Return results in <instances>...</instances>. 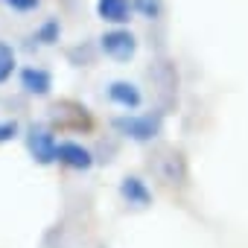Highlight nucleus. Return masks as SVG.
Here are the masks:
<instances>
[{
	"label": "nucleus",
	"mask_w": 248,
	"mask_h": 248,
	"mask_svg": "<svg viewBox=\"0 0 248 248\" xmlns=\"http://www.w3.org/2000/svg\"><path fill=\"white\" fill-rule=\"evenodd\" d=\"M21 88L27 93H32V96H47L53 91V73L44 70V67L30 64V67L21 70Z\"/></svg>",
	"instance_id": "0eeeda50"
},
{
	"label": "nucleus",
	"mask_w": 248,
	"mask_h": 248,
	"mask_svg": "<svg viewBox=\"0 0 248 248\" xmlns=\"http://www.w3.org/2000/svg\"><path fill=\"white\" fill-rule=\"evenodd\" d=\"M114 129L120 135H126L129 140L149 143L161 132V117L158 114H123V117L114 120Z\"/></svg>",
	"instance_id": "f257e3e1"
},
{
	"label": "nucleus",
	"mask_w": 248,
	"mask_h": 248,
	"mask_svg": "<svg viewBox=\"0 0 248 248\" xmlns=\"http://www.w3.org/2000/svg\"><path fill=\"white\" fill-rule=\"evenodd\" d=\"M56 161L67 170H76V172H88L93 167V152L76 140H62L56 146Z\"/></svg>",
	"instance_id": "20e7f679"
},
{
	"label": "nucleus",
	"mask_w": 248,
	"mask_h": 248,
	"mask_svg": "<svg viewBox=\"0 0 248 248\" xmlns=\"http://www.w3.org/2000/svg\"><path fill=\"white\" fill-rule=\"evenodd\" d=\"M0 3L15 9V12H35L41 6V0H0Z\"/></svg>",
	"instance_id": "f8f14e48"
},
{
	"label": "nucleus",
	"mask_w": 248,
	"mask_h": 248,
	"mask_svg": "<svg viewBox=\"0 0 248 248\" xmlns=\"http://www.w3.org/2000/svg\"><path fill=\"white\" fill-rule=\"evenodd\" d=\"M59 35H62V24H59L56 18H47V21L35 30V38H38L41 44H47V47H50V44H56V41H59Z\"/></svg>",
	"instance_id": "9d476101"
},
{
	"label": "nucleus",
	"mask_w": 248,
	"mask_h": 248,
	"mask_svg": "<svg viewBox=\"0 0 248 248\" xmlns=\"http://www.w3.org/2000/svg\"><path fill=\"white\" fill-rule=\"evenodd\" d=\"M132 9H138L143 18H158L161 15V0H132Z\"/></svg>",
	"instance_id": "9b49d317"
},
{
	"label": "nucleus",
	"mask_w": 248,
	"mask_h": 248,
	"mask_svg": "<svg viewBox=\"0 0 248 248\" xmlns=\"http://www.w3.org/2000/svg\"><path fill=\"white\" fill-rule=\"evenodd\" d=\"M96 15L105 24L123 27V24H129V18H132V3H129V0H99V3H96Z\"/></svg>",
	"instance_id": "6e6552de"
},
{
	"label": "nucleus",
	"mask_w": 248,
	"mask_h": 248,
	"mask_svg": "<svg viewBox=\"0 0 248 248\" xmlns=\"http://www.w3.org/2000/svg\"><path fill=\"white\" fill-rule=\"evenodd\" d=\"M108 99L120 108H126V111H138L143 105V93L135 82H126V79H114L108 85Z\"/></svg>",
	"instance_id": "39448f33"
},
{
	"label": "nucleus",
	"mask_w": 248,
	"mask_h": 248,
	"mask_svg": "<svg viewBox=\"0 0 248 248\" xmlns=\"http://www.w3.org/2000/svg\"><path fill=\"white\" fill-rule=\"evenodd\" d=\"M56 146H59V140H56V135H53L50 129L32 126V129L27 132V149H30V155L35 158V164H41V167L56 164Z\"/></svg>",
	"instance_id": "7ed1b4c3"
},
{
	"label": "nucleus",
	"mask_w": 248,
	"mask_h": 248,
	"mask_svg": "<svg viewBox=\"0 0 248 248\" xmlns=\"http://www.w3.org/2000/svg\"><path fill=\"white\" fill-rule=\"evenodd\" d=\"M120 196H123V202L132 204V207H149L152 204V190L138 175H126L120 181Z\"/></svg>",
	"instance_id": "423d86ee"
},
{
	"label": "nucleus",
	"mask_w": 248,
	"mask_h": 248,
	"mask_svg": "<svg viewBox=\"0 0 248 248\" xmlns=\"http://www.w3.org/2000/svg\"><path fill=\"white\" fill-rule=\"evenodd\" d=\"M99 47L108 59L114 62H129L135 53H138V38L129 32V30H123V27H114L108 30L102 38H99Z\"/></svg>",
	"instance_id": "f03ea898"
},
{
	"label": "nucleus",
	"mask_w": 248,
	"mask_h": 248,
	"mask_svg": "<svg viewBox=\"0 0 248 248\" xmlns=\"http://www.w3.org/2000/svg\"><path fill=\"white\" fill-rule=\"evenodd\" d=\"M15 67H18V59H15V50H12V44L0 41V85H6V82L12 79Z\"/></svg>",
	"instance_id": "1a4fd4ad"
},
{
	"label": "nucleus",
	"mask_w": 248,
	"mask_h": 248,
	"mask_svg": "<svg viewBox=\"0 0 248 248\" xmlns=\"http://www.w3.org/2000/svg\"><path fill=\"white\" fill-rule=\"evenodd\" d=\"M18 132H21V126L15 120H3L0 123V143H9L12 138H18Z\"/></svg>",
	"instance_id": "ddd939ff"
}]
</instances>
